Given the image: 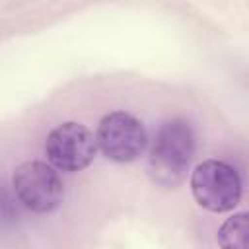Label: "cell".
<instances>
[{"label": "cell", "mask_w": 249, "mask_h": 249, "mask_svg": "<svg viewBox=\"0 0 249 249\" xmlns=\"http://www.w3.org/2000/svg\"><path fill=\"white\" fill-rule=\"evenodd\" d=\"M196 152V138L183 119H169L160 124L150 146V175L161 187H177L185 181Z\"/></svg>", "instance_id": "cell-1"}, {"label": "cell", "mask_w": 249, "mask_h": 249, "mask_svg": "<svg viewBox=\"0 0 249 249\" xmlns=\"http://www.w3.org/2000/svg\"><path fill=\"white\" fill-rule=\"evenodd\" d=\"M191 195L208 212L224 214L233 210L243 193V183L235 167L222 160H202L189 177Z\"/></svg>", "instance_id": "cell-2"}, {"label": "cell", "mask_w": 249, "mask_h": 249, "mask_svg": "<svg viewBox=\"0 0 249 249\" xmlns=\"http://www.w3.org/2000/svg\"><path fill=\"white\" fill-rule=\"evenodd\" d=\"M12 189L19 204L35 214L54 212L64 198V185L56 169L39 160L23 161L14 169Z\"/></svg>", "instance_id": "cell-3"}, {"label": "cell", "mask_w": 249, "mask_h": 249, "mask_svg": "<svg viewBox=\"0 0 249 249\" xmlns=\"http://www.w3.org/2000/svg\"><path fill=\"white\" fill-rule=\"evenodd\" d=\"M95 134L76 121H66L54 126L45 140V156L54 169L76 173L86 169L97 156Z\"/></svg>", "instance_id": "cell-4"}, {"label": "cell", "mask_w": 249, "mask_h": 249, "mask_svg": "<svg viewBox=\"0 0 249 249\" xmlns=\"http://www.w3.org/2000/svg\"><path fill=\"white\" fill-rule=\"evenodd\" d=\"M95 138L101 154L117 163L138 160L148 146V132L142 121L126 111H111L103 115Z\"/></svg>", "instance_id": "cell-5"}, {"label": "cell", "mask_w": 249, "mask_h": 249, "mask_svg": "<svg viewBox=\"0 0 249 249\" xmlns=\"http://www.w3.org/2000/svg\"><path fill=\"white\" fill-rule=\"evenodd\" d=\"M216 241L220 249H249V210L226 218L218 228Z\"/></svg>", "instance_id": "cell-6"}]
</instances>
